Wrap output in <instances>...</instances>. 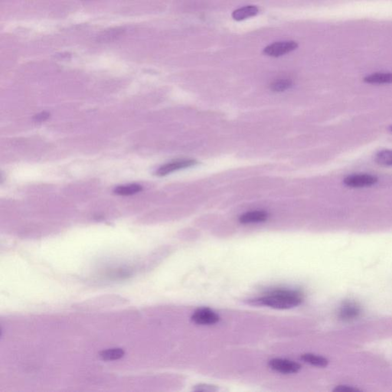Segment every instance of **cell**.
Masks as SVG:
<instances>
[{"label":"cell","mask_w":392,"mask_h":392,"mask_svg":"<svg viewBox=\"0 0 392 392\" xmlns=\"http://www.w3.org/2000/svg\"><path fill=\"white\" fill-rule=\"evenodd\" d=\"M258 8L255 5H246V6L234 10L231 16L236 21H242V20L254 16L258 13Z\"/></svg>","instance_id":"obj_8"},{"label":"cell","mask_w":392,"mask_h":392,"mask_svg":"<svg viewBox=\"0 0 392 392\" xmlns=\"http://www.w3.org/2000/svg\"><path fill=\"white\" fill-rule=\"evenodd\" d=\"M389 130H390L391 131H392V125L391 126L390 128H389Z\"/></svg>","instance_id":"obj_18"},{"label":"cell","mask_w":392,"mask_h":392,"mask_svg":"<svg viewBox=\"0 0 392 392\" xmlns=\"http://www.w3.org/2000/svg\"><path fill=\"white\" fill-rule=\"evenodd\" d=\"M303 301V295L297 290H277L254 300L256 304L263 305L278 310H287L298 307Z\"/></svg>","instance_id":"obj_1"},{"label":"cell","mask_w":392,"mask_h":392,"mask_svg":"<svg viewBox=\"0 0 392 392\" xmlns=\"http://www.w3.org/2000/svg\"><path fill=\"white\" fill-rule=\"evenodd\" d=\"M346 187L352 188H361V187H371L378 182V178L375 176L369 174H353L349 176L344 180Z\"/></svg>","instance_id":"obj_5"},{"label":"cell","mask_w":392,"mask_h":392,"mask_svg":"<svg viewBox=\"0 0 392 392\" xmlns=\"http://www.w3.org/2000/svg\"><path fill=\"white\" fill-rule=\"evenodd\" d=\"M219 317L209 308H199L192 316V320L198 325H213L219 321Z\"/></svg>","instance_id":"obj_6"},{"label":"cell","mask_w":392,"mask_h":392,"mask_svg":"<svg viewBox=\"0 0 392 392\" xmlns=\"http://www.w3.org/2000/svg\"><path fill=\"white\" fill-rule=\"evenodd\" d=\"M376 163L383 167H392V150L379 151L376 156Z\"/></svg>","instance_id":"obj_14"},{"label":"cell","mask_w":392,"mask_h":392,"mask_svg":"<svg viewBox=\"0 0 392 392\" xmlns=\"http://www.w3.org/2000/svg\"><path fill=\"white\" fill-rule=\"evenodd\" d=\"M298 48V43L294 41H277L272 43L264 48V54L270 57L282 56L288 54Z\"/></svg>","instance_id":"obj_2"},{"label":"cell","mask_w":392,"mask_h":392,"mask_svg":"<svg viewBox=\"0 0 392 392\" xmlns=\"http://www.w3.org/2000/svg\"><path fill=\"white\" fill-rule=\"evenodd\" d=\"M368 84H392V73H375L364 78Z\"/></svg>","instance_id":"obj_10"},{"label":"cell","mask_w":392,"mask_h":392,"mask_svg":"<svg viewBox=\"0 0 392 392\" xmlns=\"http://www.w3.org/2000/svg\"><path fill=\"white\" fill-rule=\"evenodd\" d=\"M141 190H142V187L140 185L131 184L116 187L114 192L115 194L120 196H131L139 193Z\"/></svg>","instance_id":"obj_13"},{"label":"cell","mask_w":392,"mask_h":392,"mask_svg":"<svg viewBox=\"0 0 392 392\" xmlns=\"http://www.w3.org/2000/svg\"><path fill=\"white\" fill-rule=\"evenodd\" d=\"M217 388L213 386H208V385H198L196 386L194 391L196 392H215L217 391Z\"/></svg>","instance_id":"obj_16"},{"label":"cell","mask_w":392,"mask_h":392,"mask_svg":"<svg viewBox=\"0 0 392 392\" xmlns=\"http://www.w3.org/2000/svg\"><path fill=\"white\" fill-rule=\"evenodd\" d=\"M124 355L125 352L124 350L120 348H115V349H110L101 352L99 356L104 361H114L124 357Z\"/></svg>","instance_id":"obj_11"},{"label":"cell","mask_w":392,"mask_h":392,"mask_svg":"<svg viewBox=\"0 0 392 392\" xmlns=\"http://www.w3.org/2000/svg\"><path fill=\"white\" fill-rule=\"evenodd\" d=\"M360 313V308L356 303H347L343 305L340 312V316L343 320H352L356 318Z\"/></svg>","instance_id":"obj_9"},{"label":"cell","mask_w":392,"mask_h":392,"mask_svg":"<svg viewBox=\"0 0 392 392\" xmlns=\"http://www.w3.org/2000/svg\"><path fill=\"white\" fill-rule=\"evenodd\" d=\"M268 217V214L264 211H252L244 213L239 217V221L242 224H254L264 222Z\"/></svg>","instance_id":"obj_7"},{"label":"cell","mask_w":392,"mask_h":392,"mask_svg":"<svg viewBox=\"0 0 392 392\" xmlns=\"http://www.w3.org/2000/svg\"><path fill=\"white\" fill-rule=\"evenodd\" d=\"M334 391H336V392H356V391H359V390H358L357 389H354V388L353 387H349V386H339L338 388H336V389H335Z\"/></svg>","instance_id":"obj_17"},{"label":"cell","mask_w":392,"mask_h":392,"mask_svg":"<svg viewBox=\"0 0 392 392\" xmlns=\"http://www.w3.org/2000/svg\"><path fill=\"white\" fill-rule=\"evenodd\" d=\"M293 82L290 79H279L270 84L272 91L275 92H283L291 88Z\"/></svg>","instance_id":"obj_15"},{"label":"cell","mask_w":392,"mask_h":392,"mask_svg":"<svg viewBox=\"0 0 392 392\" xmlns=\"http://www.w3.org/2000/svg\"><path fill=\"white\" fill-rule=\"evenodd\" d=\"M196 164H197V162L195 160H192V159L174 160V161L166 163L164 165L160 167L157 170V174L160 177H163V176L168 175L170 173L177 171V170L193 167Z\"/></svg>","instance_id":"obj_3"},{"label":"cell","mask_w":392,"mask_h":392,"mask_svg":"<svg viewBox=\"0 0 392 392\" xmlns=\"http://www.w3.org/2000/svg\"><path fill=\"white\" fill-rule=\"evenodd\" d=\"M301 359L304 363H308L312 366L317 367H326L328 365V360L326 358L313 354H304L301 356Z\"/></svg>","instance_id":"obj_12"},{"label":"cell","mask_w":392,"mask_h":392,"mask_svg":"<svg viewBox=\"0 0 392 392\" xmlns=\"http://www.w3.org/2000/svg\"><path fill=\"white\" fill-rule=\"evenodd\" d=\"M269 366L274 371L283 374L297 373L301 369V366L299 363L283 359H271L269 362Z\"/></svg>","instance_id":"obj_4"}]
</instances>
